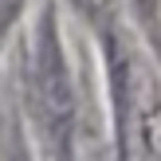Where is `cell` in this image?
I'll list each match as a JSON object with an SVG mask.
<instances>
[{"label":"cell","instance_id":"7a4b0ae2","mask_svg":"<svg viewBox=\"0 0 161 161\" xmlns=\"http://www.w3.org/2000/svg\"><path fill=\"white\" fill-rule=\"evenodd\" d=\"M134 12H138L146 36L161 47V0H134Z\"/></svg>","mask_w":161,"mask_h":161},{"label":"cell","instance_id":"3957f363","mask_svg":"<svg viewBox=\"0 0 161 161\" xmlns=\"http://www.w3.org/2000/svg\"><path fill=\"white\" fill-rule=\"evenodd\" d=\"M8 161H31L28 157V146H24V134H20L16 122H12V130H8Z\"/></svg>","mask_w":161,"mask_h":161},{"label":"cell","instance_id":"6da1fadb","mask_svg":"<svg viewBox=\"0 0 161 161\" xmlns=\"http://www.w3.org/2000/svg\"><path fill=\"white\" fill-rule=\"evenodd\" d=\"M36 98L43 106L47 130H51L59 157H71V126H75V83L67 71V55L59 43V28H55V12L47 8L36 31Z\"/></svg>","mask_w":161,"mask_h":161}]
</instances>
